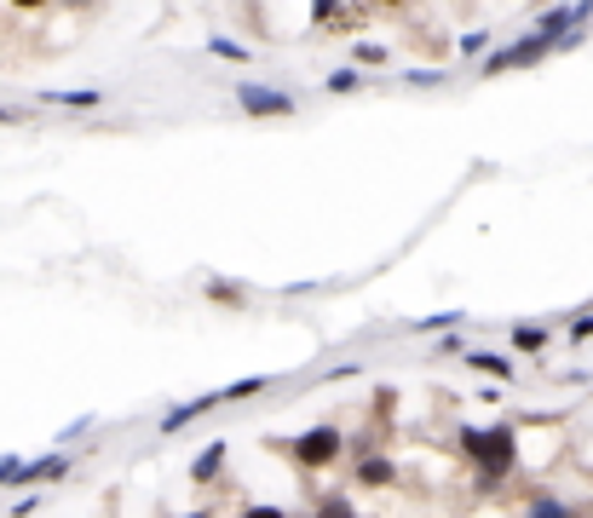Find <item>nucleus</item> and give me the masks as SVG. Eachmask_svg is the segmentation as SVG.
<instances>
[{
  "mask_svg": "<svg viewBox=\"0 0 593 518\" xmlns=\"http://www.w3.org/2000/svg\"><path fill=\"white\" fill-rule=\"evenodd\" d=\"M513 346H519V352H541V346H548V328H536V323H513Z\"/></svg>",
  "mask_w": 593,
  "mask_h": 518,
  "instance_id": "12",
  "label": "nucleus"
},
{
  "mask_svg": "<svg viewBox=\"0 0 593 518\" xmlns=\"http://www.w3.org/2000/svg\"><path fill=\"white\" fill-rule=\"evenodd\" d=\"M375 7H403V0H375Z\"/></svg>",
  "mask_w": 593,
  "mask_h": 518,
  "instance_id": "29",
  "label": "nucleus"
},
{
  "mask_svg": "<svg viewBox=\"0 0 593 518\" xmlns=\"http://www.w3.org/2000/svg\"><path fill=\"white\" fill-rule=\"evenodd\" d=\"M179 518H208V512H179Z\"/></svg>",
  "mask_w": 593,
  "mask_h": 518,
  "instance_id": "30",
  "label": "nucleus"
},
{
  "mask_svg": "<svg viewBox=\"0 0 593 518\" xmlns=\"http://www.w3.org/2000/svg\"><path fill=\"white\" fill-rule=\"evenodd\" d=\"M352 58H357V64H386V46H375V41H357Z\"/></svg>",
  "mask_w": 593,
  "mask_h": 518,
  "instance_id": "22",
  "label": "nucleus"
},
{
  "mask_svg": "<svg viewBox=\"0 0 593 518\" xmlns=\"http://www.w3.org/2000/svg\"><path fill=\"white\" fill-rule=\"evenodd\" d=\"M219 403H225V392H208V398H191V403H179V409H168V414H162V432L191 427V421H202V414H214Z\"/></svg>",
  "mask_w": 593,
  "mask_h": 518,
  "instance_id": "6",
  "label": "nucleus"
},
{
  "mask_svg": "<svg viewBox=\"0 0 593 518\" xmlns=\"http://www.w3.org/2000/svg\"><path fill=\"white\" fill-rule=\"evenodd\" d=\"M571 341H593V317H576L571 323Z\"/></svg>",
  "mask_w": 593,
  "mask_h": 518,
  "instance_id": "26",
  "label": "nucleus"
},
{
  "mask_svg": "<svg viewBox=\"0 0 593 518\" xmlns=\"http://www.w3.org/2000/svg\"><path fill=\"white\" fill-rule=\"evenodd\" d=\"M237 518H289V512H282V507H266V501H260V507H242Z\"/></svg>",
  "mask_w": 593,
  "mask_h": 518,
  "instance_id": "25",
  "label": "nucleus"
},
{
  "mask_svg": "<svg viewBox=\"0 0 593 518\" xmlns=\"http://www.w3.org/2000/svg\"><path fill=\"white\" fill-rule=\"evenodd\" d=\"M69 473V455H46V461H30V478H64ZM23 478V484H30Z\"/></svg>",
  "mask_w": 593,
  "mask_h": 518,
  "instance_id": "13",
  "label": "nucleus"
},
{
  "mask_svg": "<svg viewBox=\"0 0 593 518\" xmlns=\"http://www.w3.org/2000/svg\"><path fill=\"white\" fill-rule=\"evenodd\" d=\"M455 323H461V311H438V317H427V323H416V328H421V334H450Z\"/></svg>",
  "mask_w": 593,
  "mask_h": 518,
  "instance_id": "19",
  "label": "nucleus"
},
{
  "mask_svg": "<svg viewBox=\"0 0 593 518\" xmlns=\"http://www.w3.org/2000/svg\"><path fill=\"white\" fill-rule=\"evenodd\" d=\"M357 478H364L369 489H386V484L398 478V466L386 461V455H364V461H357Z\"/></svg>",
  "mask_w": 593,
  "mask_h": 518,
  "instance_id": "8",
  "label": "nucleus"
},
{
  "mask_svg": "<svg viewBox=\"0 0 593 518\" xmlns=\"http://www.w3.org/2000/svg\"><path fill=\"white\" fill-rule=\"evenodd\" d=\"M461 455L484 466V484H502L513 473V461H519V432H513L507 421L502 427H461Z\"/></svg>",
  "mask_w": 593,
  "mask_h": 518,
  "instance_id": "1",
  "label": "nucleus"
},
{
  "mask_svg": "<svg viewBox=\"0 0 593 518\" xmlns=\"http://www.w3.org/2000/svg\"><path fill=\"white\" fill-rule=\"evenodd\" d=\"M289 455L305 466V473H323V466H334L346 455V438H341V427H312L289 444Z\"/></svg>",
  "mask_w": 593,
  "mask_h": 518,
  "instance_id": "2",
  "label": "nucleus"
},
{
  "mask_svg": "<svg viewBox=\"0 0 593 518\" xmlns=\"http://www.w3.org/2000/svg\"><path fill=\"white\" fill-rule=\"evenodd\" d=\"M225 450H230V444H208V450H202V455L191 461V484H214V478L225 473Z\"/></svg>",
  "mask_w": 593,
  "mask_h": 518,
  "instance_id": "7",
  "label": "nucleus"
},
{
  "mask_svg": "<svg viewBox=\"0 0 593 518\" xmlns=\"http://www.w3.org/2000/svg\"><path fill=\"white\" fill-rule=\"evenodd\" d=\"M0 127H18V110H7V104H0Z\"/></svg>",
  "mask_w": 593,
  "mask_h": 518,
  "instance_id": "27",
  "label": "nucleus"
},
{
  "mask_svg": "<svg viewBox=\"0 0 593 518\" xmlns=\"http://www.w3.org/2000/svg\"><path fill=\"white\" fill-rule=\"evenodd\" d=\"M208 294H214L219 305H242V300H248L242 289H230V282H208Z\"/></svg>",
  "mask_w": 593,
  "mask_h": 518,
  "instance_id": "21",
  "label": "nucleus"
},
{
  "mask_svg": "<svg viewBox=\"0 0 593 518\" xmlns=\"http://www.w3.org/2000/svg\"><path fill=\"white\" fill-rule=\"evenodd\" d=\"M237 104L248 116H294L300 110V98L294 93H282V87H260V82H237Z\"/></svg>",
  "mask_w": 593,
  "mask_h": 518,
  "instance_id": "4",
  "label": "nucleus"
},
{
  "mask_svg": "<svg viewBox=\"0 0 593 518\" xmlns=\"http://www.w3.org/2000/svg\"><path fill=\"white\" fill-rule=\"evenodd\" d=\"M467 363H473L478 375H489V380H513V363L502 352H467Z\"/></svg>",
  "mask_w": 593,
  "mask_h": 518,
  "instance_id": "9",
  "label": "nucleus"
},
{
  "mask_svg": "<svg viewBox=\"0 0 593 518\" xmlns=\"http://www.w3.org/2000/svg\"><path fill=\"white\" fill-rule=\"evenodd\" d=\"M41 104H69V110H93V104H105V93L87 87V93H41Z\"/></svg>",
  "mask_w": 593,
  "mask_h": 518,
  "instance_id": "11",
  "label": "nucleus"
},
{
  "mask_svg": "<svg viewBox=\"0 0 593 518\" xmlns=\"http://www.w3.org/2000/svg\"><path fill=\"white\" fill-rule=\"evenodd\" d=\"M484 52H489V35H484V30L461 35V58H484Z\"/></svg>",
  "mask_w": 593,
  "mask_h": 518,
  "instance_id": "20",
  "label": "nucleus"
},
{
  "mask_svg": "<svg viewBox=\"0 0 593 518\" xmlns=\"http://www.w3.org/2000/svg\"><path fill=\"white\" fill-rule=\"evenodd\" d=\"M587 18H593V0H576V7H553V12H541L536 30H541V35H553V46H559L571 30H582Z\"/></svg>",
  "mask_w": 593,
  "mask_h": 518,
  "instance_id": "5",
  "label": "nucleus"
},
{
  "mask_svg": "<svg viewBox=\"0 0 593 518\" xmlns=\"http://www.w3.org/2000/svg\"><path fill=\"white\" fill-rule=\"evenodd\" d=\"M271 380H237V386H225V403H242V398H260Z\"/></svg>",
  "mask_w": 593,
  "mask_h": 518,
  "instance_id": "16",
  "label": "nucleus"
},
{
  "mask_svg": "<svg viewBox=\"0 0 593 518\" xmlns=\"http://www.w3.org/2000/svg\"><path fill=\"white\" fill-rule=\"evenodd\" d=\"M30 478V461H18V455H0V484H23Z\"/></svg>",
  "mask_w": 593,
  "mask_h": 518,
  "instance_id": "17",
  "label": "nucleus"
},
{
  "mask_svg": "<svg viewBox=\"0 0 593 518\" xmlns=\"http://www.w3.org/2000/svg\"><path fill=\"white\" fill-rule=\"evenodd\" d=\"M364 82H357V69H334L328 82H323V93H357Z\"/></svg>",
  "mask_w": 593,
  "mask_h": 518,
  "instance_id": "18",
  "label": "nucleus"
},
{
  "mask_svg": "<svg viewBox=\"0 0 593 518\" xmlns=\"http://www.w3.org/2000/svg\"><path fill=\"white\" fill-rule=\"evenodd\" d=\"M317 518H357V507H352L346 496H323V501H317Z\"/></svg>",
  "mask_w": 593,
  "mask_h": 518,
  "instance_id": "15",
  "label": "nucleus"
},
{
  "mask_svg": "<svg viewBox=\"0 0 593 518\" xmlns=\"http://www.w3.org/2000/svg\"><path fill=\"white\" fill-rule=\"evenodd\" d=\"M403 82H409V87H438V82H444V69H409Z\"/></svg>",
  "mask_w": 593,
  "mask_h": 518,
  "instance_id": "23",
  "label": "nucleus"
},
{
  "mask_svg": "<svg viewBox=\"0 0 593 518\" xmlns=\"http://www.w3.org/2000/svg\"><path fill=\"white\" fill-rule=\"evenodd\" d=\"M525 518H576L571 507H564L559 496H548V489H541V496H530V507H525Z\"/></svg>",
  "mask_w": 593,
  "mask_h": 518,
  "instance_id": "10",
  "label": "nucleus"
},
{
  "mask_svg": "<svg viewBox=\"0 0 593 518\" xmlns=\"http://www.w3.org/2000/svg\"><path fill=\"white\" fill-rule=\"evenodd\" d=\"M334 12H341V0H312V23H328Z\"/></svg>",
  "mask_w": 593,
  "mask_h": 518,
  "instance_id": "24",
  "label": "nucleus"
},
{
  "mask_svg": "<svg viewBox=\"0 0 593 518\" xmlns=\"http://www.w3.org/2000/svg\"><path fill=\"white\" fill-rule=\"evenodd\" d=\"M12 7H23V12H35V7H46V0H12Z\"/></svg>",
  "mask_w": 593,
  "mask_h": 518,
  "instance_id": "28",
  "label": "nucleus"
},
{
  "mask_svg": "<svg viewBox=\"0 0 593 518\" xmlns=\"http://www.w3.org/2000/svg\"><path fill=\"white\" fill-rule=\"evenodd\" d=\"M553 52V35H525V41H513V46H496L484 58V75H507V69H530V64H541Z\"/></svg>",
  "mask_w": 593,
  "mask_h": 518,
  "instance_id": "3",
  "label": "nucleus"
},
{
  "mask_svg": "<svg viewBox=\"0 0 593 518\" xmlns=\"http://www.w3.org/2000/svg\"><path fill=\"white\" fill-rule=\"evenodd\" d=\"M208 52H214V58H225V64H248V58H254L248 46H237V41H225V35H214V41H208Z\"/></svg>",
  "mask_w": 593,
  "mask_h": 518,
  "instance_id": "14",
  "label": "nucleus"
}]
</instances>
